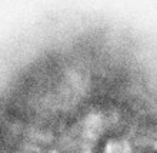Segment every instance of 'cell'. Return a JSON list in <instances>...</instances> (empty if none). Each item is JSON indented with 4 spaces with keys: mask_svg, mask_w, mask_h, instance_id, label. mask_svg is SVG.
<instances>
[{
    "mask_svg": "<svg viewBox=\"0 0 157 153\" xmlns=\"http://www.w3.org/2000/svg\"><path fill=\"white\" fill-rule=\"evenodd\" d=\"M99 153H126V145L119 137L109 136L99 146Z\"/></svg>",
    "mask_w": 157,
    "mask_h": 153,
    "instance_id": "obj_1",
    "label": "cell"
},
{
    "mask_svg": "<svg viewBox=\"0 0 157 153\" xmlns=\"http://www.w3.org/2000/svg\"><path fill=\"white\" fill-rule=\"evenodd\" d=\"M47 153H62L60 150H57V149H52V150H49Z\"/></svg>",
    "mask_w": 157,
    "mask_h": 153,
    "instance_id": "obj_2",
    "label": "cell"
},
{
    "mask_svg": "<svg viewBox=\"0 0 157 153\" xmlns=\"http://www.w3.org/2000/svg\"><path fill=\"white\" fill-rule=\"evenodd\" d=\"M150 153H157V152H150Z\"/></svg>",
    "mask_w": 157,
    "mask_h": 153,
    "instance_id": "obj_3",
    "label": "cell"
}]
</instances>
